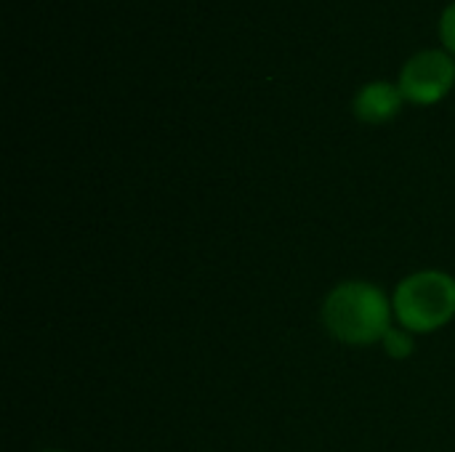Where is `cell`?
Wrapping results in <instances>:
<instances>
[{
  "mask_svg": "<svg viewBox=\"0 0 455 452\" xmlns=\"http://www.w3.org/2000/svg\"><path fill=\"white\" fill-rule=\"evenodd\" d=\"M323 317L339 341L355 346H371L389 333V301L368 282L339 285L328 296Z\"/></svg>",
  "mask_w": 455,
  "mask_h": 452,
  "instance_id": "cell-1",
  "label": "cell"
},
{
  "mask_svg": "<svg viewBox=\"0 0 455 452\" xmlns=\"http://www.w3.org/2000/svg\"><path fill=\"white\" fill-rule=\"evenodd\" d=\"M395 312L408 330L429 333L451 322L455 314V280L443 272L408 277L395 296Z\"/></svg>",
  "mask_w": 455,
  "mask_h": 452,
  "instance_id": "cell-2",
  "label": "cell"
},
{
  "mask_svg": "<svg viewBox=\"0 0 455 452\" xmlns=\"http://www.w3.org/2000/svg\"><path fill=\"white\" fill-rule=\"evenodd\" d=\"M453 77V61L443 51H421L403 67L400 91L416 104H435L448 93Z\"/></svg>",
  "mask_w": 455,
  "mask_h": 452,
  "instance_id": "cell-3",
  "label": "cell"
},
{
  "mask_svg": "<svg viewBox=\"0 0 455 452\" xmlns=\"http://www.w3.org/2000/svg\"><path fill=\"white\" fill-rule=\"evenodd\" d=\"M403 91L389 83H371L355 99V112L365 123H387L400 112Z\"/></svg>",
  "mask_w": 455,
  "mask_h": 452,
  "instance_id": "cell-4",
  "label": "cell"
},
{
  "mask_svg": "<svg viewBox=\"0 0 455 452\" xmlns=\"http://www.w3.org/2000/svg\"><path fill=\"white\" fill-rule=\"evenodd\" d=\"M384 346H387V352L395 360H403V357H408L413 352V338L408 333H403V330H392L389 328V333L384 336Z\"/></svg>",
  "mask_w": 455,
  "mask_h": 452,
  "instance_id": "cell-5",
  "label": "cell"
},
{
  "mask_svg": "<svg viewBox=\"0 0 455 452\" xmlns=\"http://www.w3.org/2000/svg\"><path fill=\"white\" fill-rule=\"evenodd\" d=\"M440 35H443V43L455 53V3L451 8H445L443 13V21H440Z\"/></svg>",
  "mask_w": 455,
  "mask_h": 452,
  "instance_id": "cell-6",
  "label": "cell"
},
{
  "mask_svg": "<svg viewBox=\"0 0 455 452\" xmlns=\"http://www.w3.org/2000/svg\"><path fill=\"white\" fill-rule=\"evenodd\" d=\"M45 452H61V450H45Z\"/></svg>",
  "mask_w": 455,
  "mask_h": 452,
  "instance_id": "cell-7",
  "label": "cell"
}]
</instances>
